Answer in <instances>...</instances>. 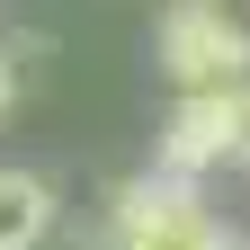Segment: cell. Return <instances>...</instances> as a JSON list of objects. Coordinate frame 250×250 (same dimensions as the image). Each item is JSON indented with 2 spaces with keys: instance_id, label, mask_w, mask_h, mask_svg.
I'll return each instance as SVG.
<instances>
[{
  "instance_id": "8992f818",
  "label": "cell",
  "mask_w": 250,
  "mask_h": 250,
  "mask_svg": "<svg viewBox=\"0 0 250 250\" xmlns=\"http://www.w3.org/2000/svg\"><path fill=\"white\" fill-rule=\"evenodd\" d=\"M18 107V62H9V45H0V116Z\"/></svg>"
},
{
  "instance_id": "3957f363",
  "label": "cell",
  "mask_w": 250,
  "mask_h": 250,
  "mask_svg": "<svg viewBox=\"0 0 250 250\" xmlns=\"http://www.w3.org/2000/svg\"><path fill=\"white\" fill-rule=\"evenodd\" d=\"M232 152V89H179V107L161 116V170L197 179Z\"/></svg>"
},
{
  "instance_id": "52a82bcc",
  "label": "cell",
  "mask_w": 250,
  "mask_h": 250,
  "mask_svg": "<svg viewBox=\"0 0 250 250\" xmlns=\"http://www.w3.org/2000/svg\"><path fill=\"white\" fill-rule=\"evenodd\" d=\"M72 250H125V241H116V232H89V241H72Z\"/></svg>"
},
{
  "instance_id": "277c9868",
  "label": "cell",
  "mask_w": 250,
  "mask_h": 250,
  "mask_svg": "<svg viewBox=\"0 0 250 250\" xmlns=\"http://www.w3.org/2000/svg\"><path fill=\"white\" fill-rule=\"evenodd\" d=\"M62 224V197L45 170H0V250H45Z\"/></svg>"
},
{
  "instance_id": "6da1fadb",
  "label": "cell",
  "mask_w": 250,
  "mask_h": 250,
  "mask_svg": "<svg viewBox=\"0 0 250 250\" xmlns=\"http://www.w3.org/2000/svg\"><path fill=\"white\" fill-rule=\"evenodd\" d=\"M107 232L125 250H250L224 214L197 197V179L179 170H134L107 188Z\"/></svg>"
},
{
  "instance_id": "7a4b0ae2",
  "label": "cell",
  "mask_w": 250,
  "mask_h": 250,
  "mask_svg": "<svg viewBox=\"0 0 250 250\" xmlns=\"http://www.w3.org/2000/svg\"><path fill=\"white\" fill-rule=\"evenodd\" d=\"M152 62L170 89H232L250 81V27L224 18V0H179L152 27Z\"/></svg>"
},
{
  "instance_id": "5b68a950",
  "label": "cell",
  "mask_w": 250,
  "mask_h": 250,
  "mask_svg": "<svg viewBox=\"0 0 250 250\" xmlns=\"http://www.w3.org/2000/svg\"><path fill=\"white\" fill-rule=\"evenodd\" d=\"M232 170H250V81H232Z\"/></svg>"
}]
</instances>
